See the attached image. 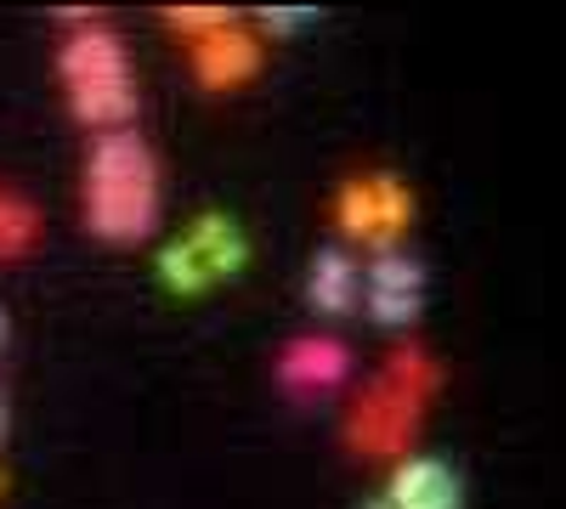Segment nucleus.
Instances as JSON below:
<instances>
[{
	"label": "nucleus",
	"instance_id": "1",
	"mask_svg": "<svg viewBox=\"0 0 566 509\" xmlns=\"http://www.w3.org/2000/svg\"><path fill=\"white\" fill-rule=\"evenodd\" d=\"M80 215L108 250H142L165 221V170L148 136L108 130L91 142L80 170Z\"/></svg>",
	"mask_w": 566,
	"mask_h": 509
},
{
	"label": "nucleus",
	"instance_id": "2",
	"mask_svg": "<svg viewBox=\"0 0 566 509\" xmlns=\"http://www.w3.org/2000/svg\"><path fill=\"white\" fill-rule=\"evenodd\" d=\"M442 385H448L442 362L424 351V346L402 340L386 357L380 374H374L352 396L346 425H340L346 447L357 458H374V465H397V458H408L413 442H419V431H424V407L442 396Z\"/></svg>",
	"mask_w": 566,
	"mask_h": 509
},
{
	"label": "nucleus",
	"instance_id": "3",
	"mask_svg": "<svg viewBox=\"0 0 566 509\" xmlns=\"http://www.w3.org/2000/svg\"><path fill=\"white\" fill-rule=\"evenodd\" d=\"M57 18L69 23V34L57 40V85H63L69 119L97 130V136L130 130V119H136V63H130L125 34L85 7L80 12L57 7Z\"/></svg>",
	"mask_w": 566,
	"mask_h": 509
},
{
	"label": "nucleus",
	"instance_id": "4",
	"mask_svg": "<svg viewBox=\"0 0 566 509\" xmlns=\"http://www.w3.org/2000/svg\"><path fill=\"white\" fill-rule=\"evenodd\" d=\"M250 261V238L232 215H199L187 221L170 238V250L159 255V277L176 295H205L216 284H227L232 272H244Z\"/></svg>",
	"mask_w": 566,
	"mask_h": 509
},
{
	"label": "nucleus",
	"instance_id": "5",
	"mask_svg": "<svg viewBox=\"0 0 566 509\" xmlns=\"http://www.w3.org/2000/svg\"><path fill=\"white\" fill-rule=\"evenodd\" d=\"M335 226L340 238H352L357 250H402L408 226H413V193L408 181L391 170H357L340 181L335 193Z\"/></svg>",
	"mask_w": 566,
	"mask_h": 509
},
{
	"label": "nucleus",
	"instance_id": "6",
	"mask_svg": "<svg viewBox=\"0 0 566 509\" xmlns=\"http://www.w3.org/2000/svg\"><path fill=\"white\" fill-rule=\"evenodd\" d=\"M272 380H277L283 396H295V402H323V396H335L352 380V346L340 335H295L290 346L277 351Z\"/></svg>",
	"mask_w": 566,
	"mask_h": 509
},
{
	"label": "nucleus",
	"instance_id": "7",
	"mask_svg": "<svg viewBox=\"0 0 566 509\" xmlns=\"http://www.w3.org/2000/svg\"><path fill=\"white\" fill-rule=\"evenodd\" d=\"M266 63V45L250 23H221L216 34L187 45V68H193V85L210 91V97H227V91H244Z\"/></svg>",
	"mask_w": 566,
	"mask_h": 509
},
{
	"label": "nucleus",
	"instance_id": "8",
	"mask_svg": "<svg viewBox=\"0 0 566 509\" xmlns=\"http://www.w3.org/2000/svg\"><path fill=\"white\" fill-rule=\"evenodd\" d=\"M374 322L386 329H413L419 311H424V266L408 255V250H380L368 266H363V295Z\"/></svg>",
	"mask_w": 566,
	"mask_h": 509
},
{
	"label": "nucleus",
	"instance_id": "9",
	"mask_svg": "<svg viewBox=\"0 0 566 509\" xmlns=\"http://www.w3.org/2000/svg\"><path fill=\"white\" fill-rule=\"evenodd\" d=\"M363 509H464V481L448 458H397L386 487L363 498Z\"/></svg>",
	"mask_w": 566,
	"mask_h": 509
},
{
	"label": "nucleus",
	"instance_id": "10",
	"mask_svg": "<svg viewBox=\"0 0 566 509\" xmlns=\"http://www.w3.org/2000/svg\"><path fill=\"white\" fill-rule=\"evenodd\" d=\"M357 295H363V266L352 261V250H340V244L317 250L306 266V300L323 317H346L357 306Z\"/></svg>",
	"mask_w": 566,
	"mask_h": 509
},
{
	"label": "nucleus",
	"instance_id": "11",
	"mask_svg": "<svg viewBox=\"0 0 566 509\" xmlns=\"http://www.w3.org/2000/svg\"><path fill=\"white\" fill-rule=\"evenodd\" d=\"M40 210L18 193V188H7L0 181V261H23V255H34L40 250Z\"/></svg>",
	"mask_w": 566,
	"mask_h": 509
},
{
	"label": "nucleus",
	"instance_id": "12",
	"mask_svg": "<svg viewBox=\"0 0 566 509\" xmlns=\"http://www.w3.org/2000/svg\"><path fill=\"white\" fill-rule=\"evenodd\" d=\"M232 18H239L232 7H165V29H170V34H181L187 45L205 40V34H216V29H221V23H232Z\"/></svg>",
	"mask_w": 566,
	"mask_h": 509
},
{
	"label": "nucleus",
	"instance_id": "13",
	"mask_svg": "<svg viewBox=\"0 0 566 509\" xmlns=\"http://www.w3.org/2000/svg\"><path fill=\"white\" fill-rule=\"evenodd\" d=\"M306 23H312L306 7H266V12H261V29H266V34H295V29H306Z\"/></svg>",
	"mask_w": 566,
	"mask_h": 509
},
{
	"label": "nucleus",
	"instance_id": "14",
	"mask_svg": "<svg viewBox=\"0 0 566 509\" xmlns=\"http://www.w3.org/2000/svg\"><path fill=\"white\" fill-rule=\"evenodd\" d=\"M0 340H7V317H0Z\"/></svg>",
	"mask_w": 566,
	"mask_h": 509
},
{
	"label": "nucleus",
	"instance_id": "15",
	"mask_svg": "<svg viewBox=\"0 0 566 509\" xmlns=\"http://www.w3.org/2000/svg\"><path fill=\"white\" fill-rule=\"evenodd\" d=\"M0 425H7V407H0Z\"/></svg>",
	"mask_w": 566,
	"mask_h": 509
},
{
	"label": "nucleus",
	"instance_id": "16",
	"mask_svg": "<svg viewBox=\"0 0 566 509\" xmlns=\"http://www.w3.org/2000/svg\"><path fill=\"white\" fill-rule=\"evenodd\" d=\"M0 492H7V476H0Z\"/></svg>",
	"mask_w": 566,
	"mask_h": 509
}]
</instances>
